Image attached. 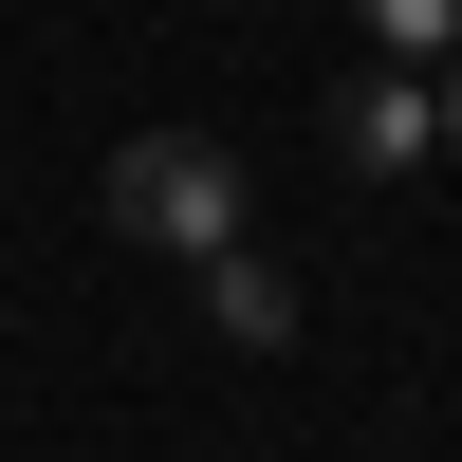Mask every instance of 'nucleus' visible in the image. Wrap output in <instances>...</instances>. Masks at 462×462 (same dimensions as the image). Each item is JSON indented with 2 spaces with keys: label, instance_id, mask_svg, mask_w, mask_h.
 Here are the masks:
<instances>
[{
  "label": "nucleus",
  "instance_id": "3",
  "mask_svg": "<svg viewBox=\"0 0 462 462\" xmlns=\"http://www.w3.org/2000/svg\"><path fill=\"white\" fill-rule=\"evenodd\" d=\"M204 315L241 333V352H296V278H278L259 241H222V259H204Z\"/></svg>",
  "mask_w": 462,
  "mask_h": 462
},
{
  "label": "nucleus",
  "instance_id": "2",
  "mask_svg": "<svg viewBox=\"0 0 462 462\" xmlns=\"http://www.w3.org/2000/svg\"><path fill=\"white\" fill-rule=\"evenodd\" d=\"M333 148H352V167H426V148H444V93L389 56L370 93H333Z\"/></svg>",
  "mask_w": 462,
  "mask_h": 462
},
{
  "label": "nucleus",
  "instance_id": "1",
  "mask_svg": "<svg viewBox=\"0 0 462 462\" xmlns=\"http://www.w3.org/2000/svg\"><path fill=\"white\" fill-rule=\"evenodd\" d=\"M93 204H111V241H148V259H222L241 241V148L222 130H130Z\"/></svg>",
  "mask_w": 462,
  "mask_h": 462
},
{
  "label": "nucleus",
  "instance_id": "4",
  "mask_svg": "<svg viewBox=\"0 0 462 462\" xmlns=\"http://www.w3.org/2000/svg\"><path fill=\"white\" fill-rule=\"evenodd\" d=\"M352 19H370V56H407V74L462 56V0H352Z\"/></svg>",
  "mask_w": 462,
  "mask_h": 462
},
{
  "label": "nucleus",
  "instance_id": "5",
  "mask_svg": "<svg viewBox=\"0 0 462 462\" xmlns=\"http://www.w3.org/2000/svg\"><path fill=\"white\" fill-rule=\"evenodd\" d=\"M426 93H444V148H462V56H444V74H426Z\"/></svg>",
  "mask_w": 462,
  "mask_h": 462
}]
</instances>
